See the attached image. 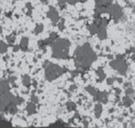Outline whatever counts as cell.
Returning <instances> with one entry per match:
<instances>
[{"mask_svg": "<svg viewBox=\"0 0 135 128\" xmlns=\"http://www.w3.org/2000/svg\"><path fill=\"white\" fill-rule=\"evenodd\" d=\"M32 102H33V103H37V101H38V99H37L36 97H33V96H32Z\"/></svg>", "mask_w": 135, "mask_h": 128, "instance_id": "cell-20", "label": "cell"}, {"mask_svg": "<svg viewBox=\"0 0 135 128\" xmlns=\"http://www.w3.org/2000/svg\"><path fill=\"white\" fill-rule=\"evenodd\" d=\"M123 102H124V105H125V106H131V103H132V102H131V100L130 99L129 97H125V98H123Z\"/></svg>", "mask_w": 135, "mask_h": 128, "instance_id": "cell-14", "label": "cell"}, {"mask_svg": "<svg viewBox=\"0 0 135 128\" xmlns=\"http://www.w3.org/2000/svg\"><path fill=\"white\" fill-rule=\"evenodd\" d=\"M69 43L64 39H59L53 43L52 45V52L53 57L64 59L68 56L69 53Z\"/></svg>", "mask_w": 135, "mask_h": 128, "instance_id": "cell-2", "label": "cell"}, {"mask_svg": "<svg viewBox=\"0 0 135 128\" xmlns=\"http://www.w3.org/2000/svg\"><path fill=\"white\" fill-rule=\"evenodd\" d=\"M48 16L50 17V19L53 23H57L59 21V14L56 11V9L53 8V7H50V11L48 13Z\"/></svg>", "mask_w": 135, "mask_h": 128, "instance_id": "cell-6", "label": "cell"}, {"mask_svg": "<svg viewBox=\"0 0 135 128\" xmlns=\"http://www.w3.org/2000/svg\"><path fill=\"white\" fill-rule=\"evenodd\" d=\"M8 92V84L6 81H0V95Z\"/></svg>", "mask_w": 135, "mask_h": 128, "instance_id": "cell-7", "label": "cell"}, {"mask_svg": "<svg viewBox=\"0 0 135 128\" xmlns=\"http://www.w3.org/2000/svg\"><path fill=\"white\" fill-rule=\"evenodd\" d=\"M6 50H7V45H6L3 41H0V52L1 53L6 52Z\"/></svg>", "mask_w": 135, "mask_h": 128, "instance_id": "cell-12", "label": "cell"}, {"mask_svg": "<svg viewBox=\"0 0 135 128\" xmlns=\"http://www.w3.org/2000/svg\"><path fill=\"white\" fill-rule=\"evenodd\" d=\"M101 113H102V105H101V104H97V106H95V116L98 117L101 115Z\"/></svg>", "mask_w": 135, "mask_h": 128, "instance_id": "cell-10", "label": "cell"}, {"mask_svg": "<svg viewBox=\"0 0 135 128\" xmlns=\"http://www.w3.org/2000/svg\"><path fill=\"white\" fill-rule=\"evenodd\" d=\"M35 109H36V106H35L34 103L32 102V103L28 104V106H27V113L29 115H32L35 112Z\"/></svg>", "mask_w": 135, "mask_h": 128, "instance_id": "cell-8", "label": "cell"}, {"mask_svg": "<svg viewBox=\"0 0 135 128\" xmlns=\"http://www.w3.org/2000/svg\"><path fill=\"white\" fill-rule=\"evenodd\" d=\"M43 26L42 25H38L36 26V28H35V30H34V32H35V33H41L42 31H43Z\"/></svg>", "mask_w": 135, "mask_h": 128, "instance_id": "cell-16", "label": "cell"}, {"mask_svg": "<svg viewBox=\"0 0 135 128\" xmlns=\"http://www.w3.org/2000/svg\"><path fill=\"white\" fill-rule=\"evenodd\" d=\"M63 69L60 68L59 66L54 65V64H49L48 67L46 68V77L50 80L55 79L59 76H61L63 73Z\"/></svg>", "mask_w": 135, "mask_h": 128, "instance_id": "cell-3", "label": "cell"}, {"mask_svg": "<svg viewBox=\"0 0 135 128\" xmlns=\"http://www.w3.org/2000/svg\"><path fill=\"white\" fill-rule=\"evenodd\" d=\"M106 98V94L105 93H98L97 94V100L99 101H104Z\"/></svg>", "mask_w": 135, "mask_h": 128, "instance_id": "cell-13", "label": "cell"}, {"mask_svg": "<svg viewBox=\"0 0 135 128\" xmlns=\"http://www.w3.org/2000/svg\"><path fill=\"white\" fill-rule=\"evenodd\" d=\"M75 56H76L77 65L80 66L84 69L89 67V65L95 59V52L91 50L88 45L79 47L75 52Z\"/></svg>", "mask_w": 135, "mask_h": 128, "instance_id": "cell-1", "label": "cell"}, {"mask_svg": "<svg viewBox=\"0 0 135 128\" xmlns=\"http://www.w3.org/2000/svg\"><path fill=\"white\" fill-rule=\"evenodd\" d=\"M87 90L90 94H92L93 96H97V91H95V88H93V87H87Z\"/></svg>", "mask_w": 135, "mask_h": 128, "instance_id": "cell-15", "label": "cell"}, {"mask_svg": "<svg viewBox=\"0 0 135 128\" xmlns=\"http://www.w3.org/2000/svg\"><path fill=\"white\" fill-rule=\"evenodd\" d=\"M98 75L101 77V79H103L104 77H105V75H104V71H103V69L102 68H100V69H98Z\"/></svg>", "mask_w": 135, "mask_h": 128, "instance_id": "cell-18", "label": "cell"}, {"mask_svg": "<svg viewBox=\"0 0 135 128\" xmlns=\"http://www.w3.org/2000/svg\"><path fill=\"white\" fill-rule=\"evenodd\" d=\"M107 10L109 11L110 14L113 17L114 19H119L123 15V10L119 6L117 5H112V6H108Z\"/></svg>", "mask_w": 135, "mask_h": 128, "instance_id": "cell-5", "label": "cell"}, {"mask_svg": "<svg viewBox=\"0 0 135 128\" xmlns=\"http://www.w3.org/2000/svg\"><path fill=\"white\" fill-rule=\"evenodd\" d=\"M7 41H8V43H12L14 41V35H11V36H7Z\"/></svg>", "mask_w": 135, "mask_h": 128, "instance_id": "cell-17", "label": "cell"}, {"mask_svg": "<svg viewBox=\"0 0 135 128\" xmlns=\"http://www.w3.org/2000/svg\"><path fill=\"white\" fill-rule=\"evenodd\" d=\"M111 66L122 74H124L126 69H127L126 64H125V62L122 59H116L114 61H113L111 62Z\"/></svg>", "mask_w": 135, "mask_h": 128, "instance_id": "cell-4", "label": "cell"}, {"mask_svg": "<svg viewBox=\"0 0 135 128\" xmlns=\"http://www.w3.org/2000/svg\"><path fill=\"white\" fill-rule=\"evenodd\" d=\"M65 1H67V2L69 3V4H75V3L79 2V0H65Z\"/></svg>", "mask_w": 135, "mask_h": 128, "instance_id": "cell-19", "label": "cell"}, {"mask_svg": "<svg viewBox=\"0 0 135 128\" xmlns=\"http://www.w3.org/2000/svg\"><path fill=\"white\" fill-rule=\"evenodd\" d=\"M23 83H24V86H26V87H29L31 84V79L29 76L25 75L24 76V79H23Z\"/></svg>", "mask_w": 135, "mask_h": 128, "instance_id": "cell-11", "label": "cell"}, {"mask_svg": "<svg viewBox=\"0 0 135 128\" xmlns=\"http://www.w3.org/2000/svg\"><path fill=\"white\" fill-rule=\"evenodd\" d=\"M20 46V48L22 50H26L27 49V46H28V39L27 38H23L22 40H21V44L19 45Z\"/></svg>", "mask_w": 135, "mask_h": 128, "instance_id": "cell-9", "label": "cell"}]
</instances>
